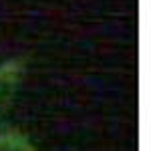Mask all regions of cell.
Wrapping results in <instances>:
<instances>
[{
  "label": "cell",
  "mask_w": 151,
  "mask_h": 151,
  "mask_svg": "<svg viewBox=\"0 0 151 151\" xmlns=\"http://www.w3.org/2000/svg\"><path fill=\"white\" fill-rule=\"evenodd\" d=\"M22 70L24 67L20 60H8L0 65V117L14 103V97L22 81Z\"/></svg>",
  "instance_id": "1"
},
{
  "label": "cell",
  "mask_w": 151,
  "mask_h": 151,
  "mask_svg": "<svg viewBox=\"0 0 151 151\" xmlns=\"http://www.w3.org/2000/svg\"><path fill=\"white\" fill-rule=\"evenodd\" d=\"M0 151H36L28 135L18 129H6L0 133Z\"/></svg>",
  "instance_id": "2"
}]
</instances>
